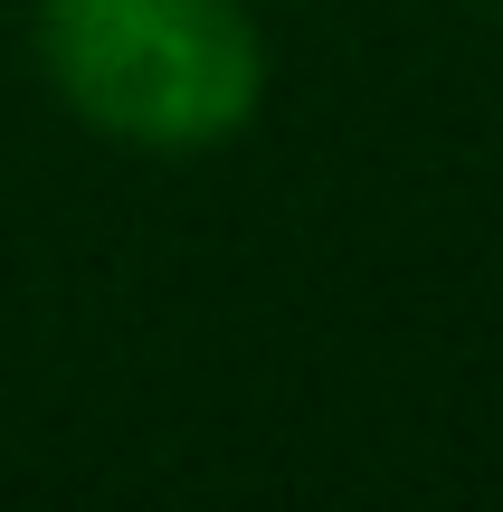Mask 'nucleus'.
<instances>
[{
    "instance_id": "nucleus-1",
    "label": "nucleus",
    "mask_w": 503,
    "mask_h": 512,
    "mask_svg": "<svg viewBox=\"0 0 503 512\" xmlns=\"http://www.w3.org/2000/svg\"><path fill=\"white\" fill-rule=\"evenodd\" d=\"M29 57L57 114L133 162H209L247 143L276 86L247 0H38Z\"/></svg>"
}]
</instances>
